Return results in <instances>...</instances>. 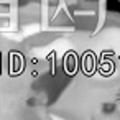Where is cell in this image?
<instances>
[{"label": "cell", "mask_w": 120, "mask_h": 120, "mask_svg": "<svg viewBox=\"0 0 120 120\" xmlns=\"http://www.w3.org/2000/svg\"><path fill=\"white\" fill-rule=\"evenodd\" d=\"M105 8L110 13L120 15V0H107V2H105Z\"/></svg>", "instance_id": "1"}, {"label": "cell", "mask_w": 120, "mask_h": 120, "mask_svg": "<svg viewBox=\"0 0 120 120\" xmlns=\"http://www.w3.org/2000/svg\"><path fill=\"white\" fill-rule=\"evenodd\" d=\"M104 107H105V109H104V110H105V112H112V110H113V107H115V105H113V104H105V105H104Z\"/></svg>", "instance_id": "2"}, {"label": "cell", "mask_w": 120, "mask_h": 120, "mask_svg": "<svg viewBox=\"0 0 120 120\" xmlns=\"http://www.w3.org/2000/svg\"><path fill=\"white\" fill-rule=\"evenodd\" d=\"M118 95H120V94H118Z\"/></svg>", "instance_id": "3"}]
</instances>
